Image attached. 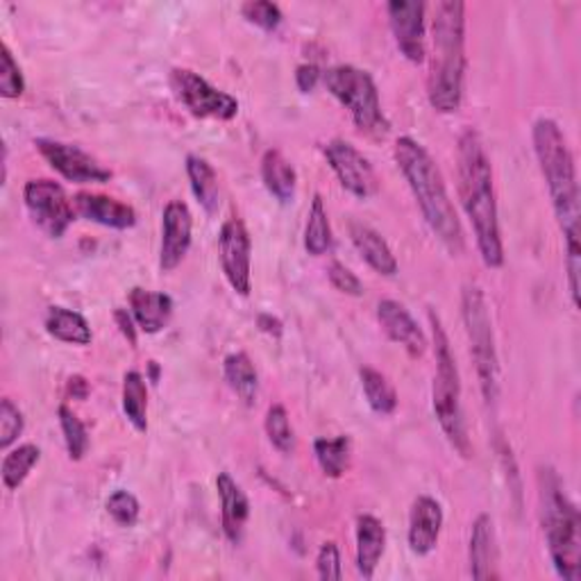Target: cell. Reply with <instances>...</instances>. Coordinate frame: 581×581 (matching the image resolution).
<instances>
[{
  "mask_svg": "<svg viewBox=\"0 0 581 581\" xmlns=\"http://www.w3.org/2000/svg\"><path fill=\"white\" fill-rule=\"evenodd\" d=\"M534 152L545 178L554 217L565 241V271L572 304L579 302V271H581V248H579V182L574 157L565 141L563 130L552 119H539L532 128Z\"/></svg>",
  "mask_w": 581,
  "mask_h": 581,
  "instance_id": "obj_1",
  "label": "cell"
},
{
  "mask_svg": "<svg viewBox=\"0 0 581 581\" xmlns=\"http://www.w3.org/2000/svg\"><path fill=\"white\" fill-rule=\"evenodd\" d=\"M457 171L461 204L472 223L482 261L489 269H502L504 246L498 219L493 169L478 130L465 128L461 132L457 146Z\"/></svg>",
  "mask_w": 581,
  "mask_h": 581,
  "instance_id": "obj_2",
  "label": "cell"
},
{
  "mask_svg": "<svg viewBox=\"0 0 581 581\" xmlns=\"http://www.w3.org/2000/svg\"><path fill=\"white\" fill-rule=\"evenodd\" d=\"M393 157L422 211V219H425L434 237L445 246L450 254H461L465 246L463 230L434 157L428 152L425 146L411 137H400L395 141Z\"/></svg>",
  "mask_w": 581,
  "mask_h": 581,
  "instance_id": "obj_3",
  "label": "cell"
},
{
  "mask_svg": "<svg viewBox=\"0 0 581 581\" xmlns=\"http://www.w3.org/2000/svg\"><path fill=\"white\" fill-rule=\"evenodd\" d=\"M432 41L428 100L439 114H454L461 108L465 80V6L461 0L437 3Z\"/></svg>",
  "mask_w": 581,
  "mask_h": 581,
  "instance_id": "obj_4",
  "label": "cell"
},
{
  "mask_svg": "<svg viewBox=\"0 0 581 581\" xmlns=\"http://www.w3.org/2000/svg\"><path fill=\"white\" fill-rule=\"evenodd\" d=\"M541 524L554 570L565 581L581 577V537L579 511L568 498L563 482L552 465L539 468Z\"/></svg>",
  "mask_w": 581,
  "mask_h": 581,
  "instance_id": "obj_5",
  "label": "cell"
},
{
  "mask_svg": "<svg viewBox=\"0 0 581 581\" xmlns=\"http://www.w3.org/2000/svg\"><path fill=\"white\" fill-rule=\"evenodd\" d=\"M430 323L434 334V354H437V375H434V391H432V404L439 425L450 441V445L463 457H472L470 437L465 430V418L461 409V378L457 359L450 348V339L443 330V323L434 311H430Z\"/></svg>",
  "mask_w": 581,
  "mask_h": 581,
  "instance_id": "obj_6",
  "label": "cell"
},
{
  "mask_svg": "<svg viewBox=\"0 0 581 581\" xmlns=\"http://www.w3.org/2000/svg\"><path fill=\"white\" fill-rule=\"evenodd\" d=\"M328 91L350 112L354 126L368 137H387L391 123L382 110V100L375 80L368 71L352 64H339L323 73Z\"/></svg>",
  "mask_w": 581,
  "mask_h": 581,
  "instance_id": "obj_7",
  "label": "cell"
},
{
  "mask_svg": "<svg viewBox=\"0 0 581 581\" xmlns=\"http://www.w3.org/2000/svg\"><path fill=\"white\" fill-rule=\"evenodd\" d=\"M461 315L470 341V354L474 359V368H478L482 395L489 404H493L500 393V365H498V350H495L489 302L478 284L463 287Z\"/></svg>",
  "mask_w": 581,
  "mask_h": 581,
  "instance_id": "obj_8",
  "label": "cell"
},
{
  "mask_svg": "<svg viewBox=\"0 0 581 581\" xmlns=\"http://www.w3.org/2000/svg\"><path fill=\"white\" fill-rule=\"evenodd\" d=\"M23 200L32 223L50 239H62L76 221V209L64 187L56 180H30L23 189Z\"/></svg>",
  "mask_w": 581,
  "mask_h": 581,
  "instance_id": "obj_9",
  "label": "cell"
},
{
  "mask_svg": "<svg viewBox=\"0 0 581 581\" xmlns=\"http://www.w3.org/2000/svg\"><path fill=\"white\" fill-rule=\"evenodd\" d=\"M171 89L196 119L232 121L239 114V100L234 96L209 84L191 69H173Z\"/></svg>",
  "mask_w": 581,
  "mask_h": 581,
  "instance_id": "obj_10",
  "label": "cell"
},
{
  "mask_svg": "<svg viewBox=\"0 0 581 581\" xmlns=\"http://www.w3.org/2000/svg\"><path fill=\"white\" fill-rule=\"evenodd\" d=\"M37 150L52 171H58L64 180L76 184H104L114 173L100 164L96 157L80 146L56 141V139H34Z\"/></svg>",
  "mask_w": 581,
  "mask_h": 581,
  "instance_id": "obj_11",
  "label": "cell"
},
{
  "mask_svg": "<svg viewBox=\"0 0 581 581\" xmlns=\"http://www.w3.org/2000/svg\"><path fill=\"white\" fill-rule=\"evenodd\" d=\"M323 152L330 169L334 171V176L348 193L361 200L378 193V176L371 162H368L363 152H359L350 141L332 139L323 146Z\"/></svg>",
  "mask_w": 581,
  "mask_h": 581,
  "instance_id": "obj_12",
  "label": "cell"
},
{
  "mask_svg": "<svg viewBox=\"0 0 581 581\" xmlns=\"http://www.w3.org/2000/svg\"><path fill=\"white\" fill-rule=\"evenodd\" d=\"M219 250L226 280L239 295L248 298L252 291V241L243 221L230 219L223 223Z\"/></svg>",
  "mask_w": 581,
  "mask_h": 581,
  "instance_id": "obj_13",
  "label": "cell"
},
{
  "mask_svg": "<svg viewBox=\"0 0 581 581\" xmlns=\"http://www.w3.org/2000/svg\"><path fill=\"white\" fill-rule=\"evenodd\" d=\"M425 10L428 6L422 0H393L387 6L395 43L411 64H420L428 56Z\"/></svg>",
  "mask_w": 581,
  "mask_h": 581,
  "instance_id": "obj_14",
  "label": "cell"
},
{
  "mask_svg": "<svg viewBox=\"0 0 581 581\" xmlns=\"http://www.w3.org/2000/svg\"><path fill=\"white\" fill-rule=\"evenodd\" d=\"M193 217L187 202L171 200L162 214V248H160V269L164 273L176 271L191 248Z\"/></svg>",
  "mask_w": 581,
  "mask_h": 581,
  "instance_id": "obj_15",
  "label": "cell"
},
{
  "mask_svg": "<svg viewBox=\"0 0 581 581\" xmlns=\"http://www.w3.org/2000/svg\"><path fill=\"white\" fill-rule=\"evenodd\" d=\"M378 321L384 334L404 348L411 359H420L428 350V337L413 321V315L398 300H382L378 304Z\"/></svg>",
  "mask_w": 581,
  "mask_h": 581,
  "instance_id": "obj_16",
  "label": "cell"
},
{
  "mask_svg": "<svg viewBox=\"0 0 581 581\" xmlns=\"http://www.w3.org/2000/svg\"><path fill=\"white\" fill-rule=\"evenodd\" d=\"M443 530V507L430 495H420L413 500L409 511V548L418 557H428L434 552Z\"/></svg>",
  "mask_w": 581,
  "mask_h": 581,
  "instance_id": "obj_17",
  "label": "cell"
},
{
  "mask_svg": "<svg viewBox=\"0 0 581 581\" xmlns=\"http://www.w3.org/2000/svg\"><path fill=\"white\" fill-rule=\"evenodd\" d=\"M76 211L102 228H112V230H130L137 226V211L132 204L121 202L117 198L102 196V193H78L73 198Z\"/></svg>",
  "mask_w": 581,
  "mask_h": 581,
  "instance_id": "obj_18",
  "label": "cell"
},
{
  "mask_svg": "<svg viewBox=\"0 0 581 581\" xmlns=\"http://www.w3.org/2000/svg\"><path fill=\"white\" fill-rule=\"evenodd\" d=\"M217 491H219V498H221L223 534L228 537L230 543L239 545L246 537V524H248V518H250V500L228 472H219Z\"/></svg>",
  "mask_w": 581,
  "mask_h": 581,
  "instance_id": "obj_19",
  "label": "cell"
},
{
  "mask_svg": "<svg viewBox=\"0 0 581 581\" xmlns=\"http://www.w3.org/2000/svg\"><path fill=\"white\" fill-rule=\"evenodd\" d=\"M387 550V527L380 518L363 513L357 518V570L363 579H373Z\"/></svg>",
  "mask_w": 581,
  "mask_h": 581,
  "instance_id": "obj_20",
  "label": "cell"
},
{
  "mask_svg": "<svg viewBox=\"0 0 581 581\" xmlns=\"http://www.w3.org/2000/svg\"><path fill=\"white\" fill-rule=\"evenodd\" d=\"M128 302L137 328L146 334L162 332L173 315V298L169 293H157L134 287L128 295Z\"/></svg>",
  "mask_w": 581,
  "mask_h": 581,
  "instance_id": "obj_21",
  "label": "cell"
},
{
  "mask_svg": "<svg viewBox=\"0 0 581 581\" xmlns=\"http://www.w3.org/2000/svg\"><path fill=\"white\" fill-rule=\"evenodd\" d=\"M348 232H350V239H352L357 252L361 254V259L375 273L387 276V278H393L398 273V259H395L391 246L387 243V239L378 230H373L365 223L352 221L348 226Z\"/></svg>",
  "mask_w": 581,
  "mask_h": 581,
  "instance_id": "obj_22",
  "label": "cell"
},
{
  "mask_svg": "<svg viewBox=\"0 0 581 581\" xmlns=\"http://www.w3.org/2000/svg\"><path fill=\"white\" fill-rule=\"evenodd\" d=\"M495 530H493V518L489 513L478 515L472 522L470 532V548H468V561H470V574L472 579H493L495 572Z\"/></svg>",
  "mask_w": 581,
  "mask_h": 581,
  "instance_id": "obj_23",
  "label": "cell"
},
{
  "mask_svg": "<svg viewBox=\"0 0 581 581\" xmlns=\"http://www.w3.org/2000/svg\"><path fill=\"white\" fill-rule=\"evenodd\" d=\"M261 180L269 193L282 204L293 202L298 189V173L280 150H267L261 157Z\"/></svg>",
  "mask_w": 581,
  "mask_h": 581,
  "instance_id": "obj_24",
  "label": "cell"
},
{
  "mask_svg": "<svg viewBox=\"0 0 581 581\" xmlns=\"http://www.w3.org/2000/svg\"><path fill=\"white\" fill-rule=\"evenodd\" d=\"M187 176L191 182V191L200 207L207 211L209 217H214L221 207V187H219V176L204 157L200 154H189L187 157Z\"/></svg>",
  "mask_w": 581,
  "mask_h": 581,
  "instance_id": "obj_25",
  "label": "cell"
},
{
  "mask_svg": "<svg viewBox=\"0 0 581 581\" xmlns=\"http://www.w3.org/2000/svg\"><path fill=\"white\" fill-rule=\"evenodd\" d=\"M46 332L62 343L89 345L93 334L82 313L67 307H50L46 313Z\"/></svg>",
  "mask_w": 581,
  "mask_h": 581,
  "instance_id": "obj_26",
  "label": "cell"
},
{
  "mask_svg": "<svg viewBox=\"0 0 581 581\" xmlns=\"http://www.w3.org/2000/svg\"><path fill=\"white\" fill-rule=\"evenodd\" d=\"M223 373L230 384V389L248 404L252 407L259 395V375L257 368L250 361L246 352H232L223 361Z\"/></svg>",
  "mask_w": 581,
  "mask_h": 581,
  "instance_id": "obj_27",
  "label": "cell"
},
{
  "mask_svg": "<svg viewBox=\"0 0 581 581\" xmlns=\"http://www.w3.org/2000/svg\"><path fill=\"white\" fill-rule=\"evenodd\" d=\"M334 237H332V226L328 209L323 202V196L315 193L309 207V217H307V228H304V248L309 254L321 257L332 250Z\"/></svg>",
  "mask_w": 581,
  "mask_h": 581,
  "instance_id": "obj_28",
  "label": "cell"
},
{
  "mask_svg": "<svg viewBox=\"0 0 581 581\" xmlns=\"http://www.w3.org/2000/svg\"><path fill=\"white\" fill-rule=\"evenodd\" d=\"M359 380H361L365 402L375 413L391 415L398 409V393L387 375H382L371 365H363L359 371Z\"/></svg>",
  "mask_w": 581,
  "mask_h": 581,
  "instance_id": "obj_29",
  "label": "cell"
},
{
  "mask_svg": "<svg viewBox=\"0 0 581 581\" xmlns=\"http://www.w3.org/2000/svg\"><path fill=\"white\" fill-rule=\"evenodd\" d=\"M123 413L137 432H148V384L139 371L123 378Z\"/></svg>",
  "mask_w": 581,
  "mask_h": 581,
  "instance_id": "obj_30",
  "label": "cell"
},
{
  "mask_svg": "<svg viewBox=\"0 0 581 581\" xmlns=\"http://www.w3.org/2000/svg\"><path fill=\"white\" fill-rule=\"evenodd\" d=\"M39 461H41V450L34 443H23V445L10 450L3 459V468H0L6 489L19 491Z\"/></svg>",
  "mask_w": 581,
  "mask_h": 581,
  "instance_id": "obj_31",
  "label": "cell"
},
{
  "mask_svg": "<svg viewBox=\"0 0 581 581\" xmlns=\"http://www.w3.org/2000/svg\"><path fill=\"white\" fill-rule=\"evenodd\" d=\"M350 437H337V439H319L313 443V454L319 461L325 478L339 480L345 474L350 465Z\"/></svg>",
  "mask_w": 581,
  "mask_h": 581,
  "instance_id": "obj_32",
  "label": "cell"
},
{
  "mask_svg": "<svg viewBox=\"0 0 581 581\" xmlns=\"http://www.w3.org/2000/svg\"><path fill=\"white\" fill-rule=\"evenodd\" d=\"M263 428H267V437L273 443L276 450L282 454H293L295 452V430L291 425V418L282 404H273L267 411V420H263Z\"/></svg>",
  "mask_w": 581,
  "mask_h": 581,
  "instance_id": "obj_33",
  "label": "cell"
},
{
  "mask_svg": "<svg viewBox=\"0 0 581 581\" xmlns=\"http://www.w3.org/2000/svg\"><path fill=\"white\" fill-rule=\"evenodd\" d=\"M58 415H60V428H62L67 452H69L71 461L84 459V454L89 450V432L84 428V422L67 404L60 407Z\"/></svg>",
  "mask_w": 581,
  "mask_h": 581,
  "instance_id": "obj_34",
  "label": "cell"
},
{
  "mask_svg": "<svg viewBox=\"0 0 581 581\" xmlns=\"http://www.w3.org/2000/svg\"><path fill=\"white\" fill-rule=\"evenodd\" d=\"M26 91V78L8 43H0V96L14 100Z\"/></svg>",
  "mask_w": 581,
  "mask_h": 581,
  "instance_id": "obj_35",
  "label": "cell"
},
{
  "mask_svg": "<svg viewBox=\"0 0 581 581\" xmlns=\"http://www.w3.org/2000/svg\"><path fill=\"white\" fill-rule=\"evenodd\" d=\"M23 428H26V418L21 409L10 398L0 400V448L10 450L23 434Z\"/></svg>",
  "mask_w": 581,
  "mask_h": 581,
  "instance_id": "obj_36",
  "label": "cell"
},
{
  "mask_svg": "<svg viewBox=\"0 0 581 581\" xmlns=\"http://www.w3.org/2000/svg\"><path fill=\"white\" fill-rule=\"evenodd\" d=\"M241 14L248 23L267 30V32L278 30L284 21L282 10L276 3H269V0H250V3H243Z\"/></svg>",
  "mask_w": 581,
  "mask_h": 581,
  "instance_id": "obj_37",
  "label": "cell"
},
{
  "mask_svg": "<svg viewBox=\"0 0 581 581\" xmlns=\"http://www.w3.org/2000/svg\"><path fill=\"white\" fill-rule=\"evenodd\" d=\"M104 507H108V513L112 515V520L119 527H134L141 515L139 500L130 491H123V489L114 491Z\"/></svg>",
  "mask_w": 581,
  "mask_h": 581,
  "instance_id": "obj_38",
  "label": "cell"
},
{
  "mask_svg": "<svg viewBox=\"0 0 581 581\" xmlns=\"http://www.w3.org/2000/svg\"><path fill=\"white\" fill-rule=\"evenodd\" d=\"M315 570H319V577L325 581H339L343 577L341 552L334 541H328L321 545L319 557H315Z\"/></svg>",
  "mask_w": 581,
  "mask_h": 581,
  "instance_id": "obj_39",
  "label": "cell"
},
{
  "mask_svg": "<svg viewBox=\"0 0 581 581\" xmlns=\"http://www.w3.org/2000/svg\"><path fill=\"white\" fill-rule=\"evenodd\" d=\"M328 278H330V284H332L337 291H341V293H345V295H352V298L363 295V284H361V280H359L348 267H343L341 261H332V263H330Z\"/></svg>",
  "mask_w": 581,
  "mask_h": 581,
  "instance_id": "obj_40",
  "label": "cell"
},
{
  "mask_svg": "<svg viewBox=\"0 0 581 581\" xmlns=\"http://www.w3.org/2000/svg\"><path fill=\"white\" fill-rule=\"evenodd\" d=\"M321 80H323V71L315 64H300L295 69V84L300 93H311L315 87H319Z\"/></svg>",
  "mask_w": 581,
  "mask_h": 581,
  "instance_id": "obj_41",
  "label": "cell"
},
{
  "mask_svg": "<svg viewBox=\"0 0 581 581\" xmlns=\"http://www.w3.org/2000/svg\"><path fill=\"white\" fill-rule=\"evenodd\" d=\"M114 319H117V323H119V328H121V334L132 343V345H137V328H134V315H132V311H128V309H117L114 311Z\"/></svg>",
  "mask_w": 581,
  "mask_h": 581,
  "instance_id": "obj_42",
  "label": "cell"
},
{
  "mask_svg": "<svg viewBox=\"0 0 581 581\" xmlns=\"http://www.w3.org/2000/svg\"><path fill=\"white\" fill-rule=\"evenodd\" d=\"M257 328H259L263 334H271V337H282V332H284L282 321L276 319L273 313H259V315H257Z\"/></svg>",
  "mask_w": 581,
  "mask_h": 581,
  "instance_id": "obj_43",
  "label": "cell"
},
{
  "mask_svg": "<svg viewBox=\"0 0 581 581\" xmlns=\"http://www.w3.org/2000/svg\"><path fill=\"white\" fill-rule=\"evenodd\" d=\"M69 393H71L73 398H78V400H84V398L89 395V384H87V380L80 378V375L71 378V380H69Z\"/></svg>",
  "mask_w": 581,
  "mask_h": 581,
  "instance_id": "obj_44",
  "label": "cell"
}]
</instances>
